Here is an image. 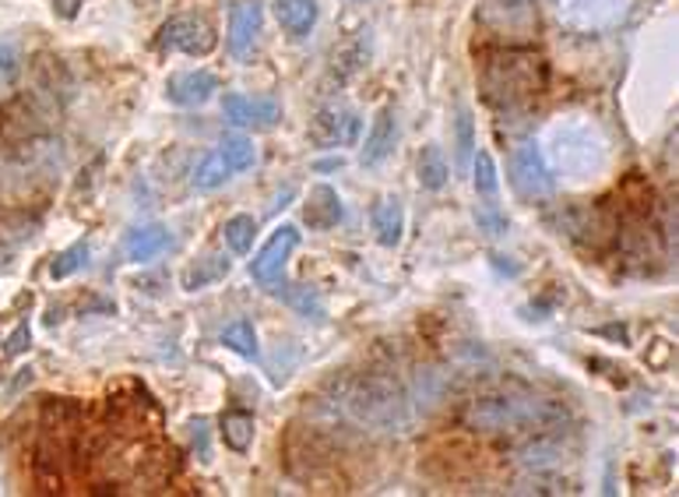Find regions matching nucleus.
Here are the masks:
<instances>
[{
  "label": "nucleus",
  "mask_w": 679,
  "mask_h": 497,
  "mask_svg": "<svg viewBox=\"0 0 679 497\" xmlns=\"http://www.w3.org/2000/svg\"><path fill=\"white\" fill-rule=\"evenodd\" d=\"M331 402L349 423L370 434H408L419 420L413 392L387 370H352L335 378Z\"/></svg>",
  "instance_id": "1"
},
{
  "label": "nucleus",
  "mask_w": 679,
  "mask_h": 497,
  "mask_svg": "<svg viewBox=\"0 0 679 497\" xmlns=\"http://www.w3.org/2000/svg\"><path fill=\"white\" fill-rule=\"evenodd\" d=\"M567 420V402L525 392V388L482 392L461 413V423L475 434H543L563 428Z\"/></svg>",
  "instance_id": "2"
},
{
  "label": "nucleus",
  "mask_w": 679,
  "mask_h": 497,
  "mask_svg": "<svg viewBox=\"0 0 679 497\" xmlns=\"http://www.w3.org/2000/svg\"><path fill=\"white\" fill-rule=\"evenodd\" d=\"M479 93L493 110H525L546 93V61L522 46L486 50L479 61Z\"/></svg>",
  "instance_id": "3"
},
{
  "label": "nucleus",
  "mask_w": 679,
  "mask_h": 497,
  "mask_svg": "<svg viewBox=\"0 0 679 497\" xmlns=\"http://www.w3.org/2000/svg\"><path fill=\"white\" fill-rule=\"evenodd\" d=\"M539 149L552 173H560L567 184H595L610 170V141L599 131V123L588 117H560L552 120Z\"/></svg>",
  "instance_id": "4"
},
{
  "label": "nucleus",
  "mask_w": 679,
  "mask_h": 497,
  "mask_svg": "<svg viewBox=\"0 0 679 497\" xmlns=\"http://www.w3.org/2000/svg\"><path fill=\"white\" fill-rule=\"evenodd\" d=\"M57 114H61V106L32 85L29 93H18L0 106V138H4L8 145L46 138L50 123L57 120Z\"/></svg>",
  "instance_id": "5"
},
{
  "label": "nucleus",
  "mask_w": 679,
  "mask_h": 497,
  "mask_svg": "<svg viewBox=\"0 0 679 497\" xmlns=\"http://www.w3.org/2000/svg\"><path fill=\"white\" fill-rule=\"evenodd\" d=\"M254 159H258V149L247 134H226L219 145L194 166L190 187L194 191H219L237 173H247L250 166H254Z\"/></svg>",
  "instance_id": "6"
},
{
  "label": "nucleus",
  "mask_w": 679,
  "mask_h": 497,
  "mask_svg": "<svg viewBox=\"0 0 679 497\" xmlns=\"http://www.w3.org/2000/svg\"><path fill=\"white\" fill-rule=\"evenodd\" d=\"M219 46V32L205 14H176L155 32L158 53H187V57H208Z\"/></svg>",
  "instance_id": "7"
},
{
  "label": "nucleus",
  "mask_w": 679,
  "mask_h": 497,
  "mask_svg": "<svg viewBox=\"0 0 679 497\" xmlns=\"http://www.w3.org/2000/svg\"><path fill=\"white\" fill-rule=\"evenodd\" d=\"M631 0H557L560 22L574 32H605L623 22Z\"/></svg>",
  "instance_id": "8"
},
{
  "label": "nucleus",
  "mask_w": 679,
  "mask_h": 497,
  "mask_svg": "<svg viewBox=\"0 0 679 497\" xmlns=\"http://www.w3.org/2000/svg\"><path fill=\"white\" fill-rule=\"evenodd\" d=\"M511 181L514 187L525 194V198H546L557 187V176H552L546 155L539 149V141H525L517 145L511 155Z\"/></svg>",
  "instance_id": "9"
},
{
  "label": "nucleus",
  "mask_w": 679,
  "mask_h": 497,
  "mask_svg": "<svg viewBox=\"0 0 679 497\" xmlns=\"http://www.w3.org/2000/svg\"><path fill=\"white\" fill-rule=\"evenodd\" d=\"M479 22L486 25L493 35L514 40V35H528L539 18H535L532 0H482Z\"/></svg>",
  "instance_id": "10"
},
{
  "label": "nucleus",
  "mask_w": 679,
  "mask_h": 497,
  "mask_svg": "<svg viewBox=\"0 0 679 497\" xmlns=\"http://www.w3.org/2000/svg\"><path fill=\"white\" fill-rule=\"evenodd\" d=\"M296 247H299V229L289 226V223L278 226L275 234L267 237V244L254 255V261H250V275H254V282H261V287H272V282H278L282 272H285V261L293 258Z\"/></svg>",
  "instance_id": "11"
},
{
  "label": "nucleus",
  "mask_w": 679,
  "mask_h": 497,
  "mask_svg": "<svg viewBox=\"0 0 679 497\" xmlns=\"http://www.w3.org/2000/svg\"><path fill=\"white\" fill-rule=\"evenodd\" d=\"M261 25H264V8L261 0H232L229 8V29H226V43L229 53L237 61H247L254 53L261 40Z\"/></svg>",
  "instance_id": "12"
},
{
  "label": "nucleus",
  "mask_w": 679,
  "mask_h": 497,
  "mask_svg": "<svg viewBox=\"0 0 679 497\" xmlns=\"http://www.w3.org/2000/svg\"><path fill=\"white\" fill-rule=\"evenodd\" d=\"M222 114L229 123L237 128H254V131H272L282 120V102L272 96H243V93H229L222 99Z\"/></svg>",
  "instance_id": "13"
},
{
  "label": "nucleus",
  "mask_w": 679,
  "mask_h": 497,
  "mask_svg": "<svg viewBox=\"0 0 679 497\" xmlns=\"http://www.w3.org/2000/svg\"><path fill=\"white\" fill-rule=\"evenodd\" d=\"M360 138V117L346 106H325L314 120H310V141L317 149H342L355 145Z\"/></svg>",
  "instance_id": "14"
},
{
  "label": "nucleus",
  "mask_w": 679,
  "mask_h": 497,
  "mask_svg": "<svg viewBox=\"0 0 679 497\" xmlns=\"http://www.w3.org/2000/svg\"><path fill=\"white\" fill-rule=\"evenodd\" d=\"M395 141H398L395 106H381V110L373 114V120H370V131H366V141H363L360 163H363V166H381L384 159L395 152Z\"/></svg>",
  "instance_id": "15"
},
{
  "label": "nucleus",
  "mask_w": 679,
  "mask_h": 497,
  "mask_svg": "<svg viewBox=\"0 0 679 497\" xmlns=\"http://www.w3.org/2000/svg\"><path fill=\"white\" fill-rule=\"evenodd\" d=\"M216 93H219V78L211 71H180V75H173L166 82V99L173 106H184V110L205 106Z\"/></svg>",
  "instance_id": "16"
},
{
  "label": "nucleus",
  "mask_w": 679,
  "mask_h": 497,
  "mask_svg": "<svg viewBox=\"0 0 679 497\" xmlns=\"http://www.w3.org/2000/svg\"><path fill=\"white\" fill-rule=\"evenodd\" d=\"M342 219H346V205L338 198V191L328 184L310 187L307 205H303V223L317 229V234H328V229H335Z\"/></svg>",
  "instance_id": "17"
},
{
  "label": "nucleus",
  "mask_w": 679,
  "mask_h": 497,
  "mask_svg": "<svg viewBox=\"0 0 679 497\" xmlns=\"http://www.w3.org/2000/svg\"><path fill=\"white\" fill-rule=\"evenodd\" d=\"M173 247V234L163 226V223H149V226H138L134 234L128 237V261L134 264H145V261H155L163 251Z\"/></svg>",
  "instance_id": "18"
},
{
  "label": "nucleus",
  "mask_w": 679,
  "mask_h": 497,
  "mask_svg": "<svg viewBox=\"0 0 679 497\" xmlns=\"http://www.w3.org/2000/svg\"><path fill=\"white\" fill-rule=\"evenodd\" d=\"M275 18L293 40H307L317 25V0H275Z\"/></svg>",
  "instance_id": "19"
},
{
  "label": "nucleus",
  "mask_w": 679,
  "mask_h": 497,
  "mask_svg": "<svg viewBox=\"0 0 679 497\" xmlns=\"http://www.w3.org/2000/svg\"><path fill=\"white\" fill-rule=\"evenodd\" d=\"M373 234L384 247H398L402 244V234H405V205L395 198V194H387L377 205H373Z\"/></svg>",
  "instance_id": "20"
},
{
  "label": "nucleus",
  "mask_w": 679,
  "mask_h": 497,
  "mask_svg": "<svg viewBox=\"0 0 679 497\" xmlns=\"http://www.w3.org/2000/svg\"><path fill=\"white\" fill-rule=\"evenodd\" d=\"M219 428H222V441H226V449L229 452H250V445H254V434H258V423H254V413H247V410H226L222 420H219Z\"/></svg>",
  "instance_id": "21"
},
{
  "label": "nucleus",
  "mask_w": 679,
  "mask_h": 497,
  "mask_svg": "<svg viewBox=\"0 0 679 497\" xmlns=\"http://www.w3.org/2000/svg\"><path fill=\"white\" fill-rule=\"evenodd\" d=\"M451 181V166L448 159H443V152L437 145H426L419 152V187L423 191H443Z\"/></svg>",
  "instance_id": "22"
},
{
  "label": "nucleus",
  "mask_w": 679,
  "mask_h": 497,
  "mask_svg": "<svg viewBox=\"0 0 679 497\" xmlns=\"http://www.w3.org/2000/svg\"><path fill=\"white\" fill-rule=\"evenodd\" d=\"M254 237H258V219L254 216H232L222 226V240H226V247L232 255H247L250 247H254Z\"/></svg>",
  "instance_id": "23"
},
{
  "label": "nucleus",
  "mask_w": 679,
  "mask_h": 497,
  "mask_svg": "<svg viewBox=\"0 0 679 497\" xmlns=\"http://www.w3.org/2000/svg\"><path fill=\"white\" fill-rule=\"evenodd\" d=\"M472 173H475V194L482 202H496L500 194V176H496V163L486 149H475L472 155Z\"/></svg>",
  "instance_id": "24"
},
{
  "label": "nucleus",
  "mask_w": 679,
  "mask_h": 497,
  "mask_svg": "<svg viewBox=\"0 0 679 497\" xmlns=\"http://www.w3.org/2000/svg\"><path fill=\"white\" fill-rule=\"evenodd\" d=\"M455 149H458V170H469L472 155L479 149L475 141V120H472V110H458V120H455Z\"/></svg>",
  "instance_id": "25"
},
{
  "label": "nucleus",
  "mask_w": 679,
  "mask_h": 497,
  "mask_svg": "<svg viewBox=\"0 0 679 497\" xmlns=\"http://www.w3.org/2000/svg\"><path fill=\"white\" fill-rule=\"evenodd\" d=\"M222 346H229L232 353H240V357H247V360H254L258 357V332H254V325H250L247 317L226 325L222 328Z\"/></svg>",
  "instance_id": "26"
},
{
  "label": "nucleus",
  "mask_w": 679,
  "mask_h": 497,
  "mask_svg": "<svg viewBox=\"0 0 679 497\" xmlns=\"http://www.w3.org/2000/svg\"><path fill=\"white\" fill-rule=\"evenodd\" d=\"M229 272V261L226 258H205L198 264H190V269L184 272V290H205L208 282H216Z\"/></svg>",
  "instance_id": "27"
},
{
  "label": "nucleus",
  "mask_w": 679,
  "mask_h": 497,
  "mask_svg": "<svg viewBox=\"0 0 679 497\" xmlns=\"http://www.w3.org/2000/svg\"><path fill=\"white\" fill-rule=\"evenodd\" d=\"M88 255H92V247H88V240H78V244H70L67 251H61L57 258H53L50 264V279H67V275H75L78 269H85V261Z\"/></svg>",
  "instance_id": "28"
},
{
  "label": "nucleus",
  "mask_w": 679,
  "mask_h": 497,
  "mask_svg": "<svg viewBox=\"0 0 679 497\" xmlns=\"http://www.w3.org/2000/svg\"><path fill=\"white\" fill-rule=\"evenodd\" d=\"M278 296H285V300H289V304L299 311V314H314V317H320V314H325V300H320L314 290H307V287H282V290H275Z\"/></svg>",
  "instance_id": "29"
},
{
  "label": "nucleus",
  "mask_w": 679,
  "mask_h": 497,
  "mask_svg": "<svg viewBox=\"0 0 679 497\" xmlns=\"http://www.w3.org/2000/svg\"><path fill=\"white\" fill-rule=\"evenodd\" d=\"M475 223H479L482 229H486L490 237H500V234H504V229H507V219L500 216V208H496L493 202H486V205H479V208H475Z\"/></svg>",
  "instance_id": "30"
},
{
  "label": "nucleus",
  "mask_w": 679,
  "mask_h": 497,
  "mask_svg": "<svg viewBox=\"0 0 679 497\" xmlns=\"http://www.w3.org/2000/svg\"><path fill=\"white\" fill-rule=\"evenodd\" d=\"M18 75H22V61H18L14 46L0 43V88L14 85V78H18Z\"/></svg>",
  "instance_id": "31"
},
{
  "label": "nucleus",
  "mask_w": 679,
  "mask_h": 497,
  "mask_svg": "<svg viewBox=\"0 0 679 497\" xmlns=\"http://www.w3.org/2000/svg\"><path fill=\"white\" fill-rule=\"evenodd\" d=\"M32 346V328H29V322H22L18 325L11 335H8V343H4V357L8 360H14V357H22V353Z\"/></svg>",
  "instance_id": "32"
},
{
  "label": "nucleus",
  "mask_w": 679,
  "mask_h": 497,
  "mask_svg": "<svg viewBox=\"0 0 679 497\" xmlns=\"http://www.w3.org/2000/svg\"><path fill=\"white\" fill-rule=\"evenodd\" d=\"M190 441H194V452L201 449V463H211V452H208V423H205V420H190Z\"/></svg>",
  "instance_id": "33"
},
{
  "label": "nucleus",
  "mask_w": 679,
  "mask_h": 497,
  "mask_svg": "<svg viewBox=\"0 0 679 497\" xmlns=\"http://www.w3.org/2000/svg\"><path fill=\"white\" fill-rule=\"evenodd\" d=\"M50 8L57 18H64V22H75L78 11L85 8V0H50Z\"/></svg>",
  "instance_id": "34"
},
{
  "label": "nucleus",
  "mask_w": 679,
  "mask_h": 497,
  "mask_svg": "<svg viewBox=\"0 0 679 497\" xmlns=\"http://www.w3.org/2000/svg\"><path fill=\"white\" fill-rule=\"evenodd\" d=\"M134 4H138V8H155L158 0H134Z\"/></svg>",
  "instance_id": "35"
}]
</instances>
